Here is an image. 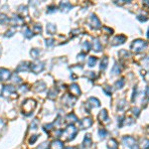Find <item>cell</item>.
<instances>
[{"label": "cell", "instance_id": "cell-1", "mask_svg": "<svg viewBox=\"0 0 149 149\" xmlns=\"http://www.w3.org/2000/svg\"><path fill=\"white\" fill-rule=\"evenodd\" d=\"M77 133H78V129L73 124H70L66 127V129L64 131H62V136L65 137L67 141H70V140H73L75 138Z\"/></svg>", "mask_w": 149, "mask_h": 149}, {"label": "cell", "instance_id": "cell-2", "mask_svg": "<svg viewBox=\"0 0 149 149\" xmlns=\"http://www.w3.org/2000/svg\"><path fill=\"white\" fill-rule=\"evenodd\" d=\"M147 45H148L147 41H144V40H141V39H137L132 42L130 48H131V50H132L133 52L139 53V52H142L143 50L147 47Z\"/></svg>", "mask_w": 149, "mask_h": 149}, {"label": "cell", "instance_id": "cell-3", "mask_svg": "<svg viewBox=\"0 0 149 149\" xmlns=\"http://www.w3.org/2000/svg\"><path fill=\"white\" fill-rule=\"evenodd\" d=\"M23 107H24V110L26 112V115H29L31 112H32L34 108L36 107V101L34 99H26L24 103H23Z\"/></svg>", "mask_w": 149, "mask_h": 149}, {"label": "cell", "instance_id": "cell-4", "mask_svg": "<svg viewBox=\"0 0 149 149\" xmlns=\"http://www.w3.org/2000/svg\"><path fill=\"white\" fill-rule=\"evenodd\" d=\"M88 22H89L90 26H91L92 29H96V30H97V29H99V28L101 27V25H100V22H99V20H98V18H97V16L95 15V14L91 15V17L89 18Z\"/></svg>", "mask_w": 149, "mask_h": 149}, {"label": "cell", "instance_id": "cell-5", "mask_svg": "<svg viewBox=\"0 0 149 149\" xmlns=\"http://www.w3.org/2000/svg\"><path fill=\"white\" fill-rule=\"evenodd\" d=\"M15 92H16V90H15V88H14L13 85H11V84H5V85L3 87V89H2L1 95H2V97H6L11 96L12 93H15Z\"/></svg>", "mask_w": 149, "mask_h": 149}, {"label": "cell", "instance_id": "cell-6", "mask_svg": "<svg viewBox=\"0 0 149 149\" xmlns=\"http://www.w3.org/2000/svg\"><path fill=\"white\" fill-rule=\"evenodd\" d=\"M125 41H126V37L124 35H119V36H116V37H114L113 39L111 40V46L121 45Z\"/></svg>", "mask_w": 149, "mask_h": 149}, {"label": "cell", "instance_id": "cell-7", "mask_svg": "<svg viewBox=\"0 0 149 149\" xmlns=\"http://www.w3.org/2000/svg\"><path fill=\"white\" fill-rule=\"evenodd\" d=\"M11 78V73L9 70L4 69V68H1L0 69V81H7Z\"/></svg>", "mask_w": 149, "mask_h": 149}, {"label": "cell", "instance_id": "cell-8", "mask_svg": "<svg viewBox=\"0 0 149 149\" xmlns=\"http://www.w3.org/2000/svg\"><path fill=\"white\" fill-rule=\"evenodd\" d=\"M122 143L125 145V146H127V147H132V146H134L136 143H135V139L133 138V137H131V136H124L122 138Z\"/></svg>", "mask_w": 149, "mask_h": 149}, {"label": "cell", "instance_id": "cell-9", "mask_svg": "<svg viewBox=\"0 0 149 149\" xmlns=\"http://www.w3.org/2000/svg\"><path fill=\"white\" fill-rule=\"evenodd\" d=\"M91 125H92V120H91V118H90V117H85L84 119H82L81 122H80V127H81L82 129L89 128V127H91Z\"/></svg>", "mask_w": 149, "mask_h": 149}, {"label": "cell", "instance_id": "cell-10", "mask_svg": "<svg viewBox=\"0 0 149 149\" xmlns=\"http://www.w3.org/2000/svg\"><path fill=\"white\" fill-rule=\"evenodd\" d=\"M45 66L43 63H37V64H31L30 65V70L32 72H34L35 74H38L40 72H42L44 70Z\"/></svg>", "mask_w": 149, "mask_h": 149}, {"label": "cell", "instance_id": "cell-11", "mask_svg": "<svg viewBox=\"0 0 149 149\" xmlns=\"http://www.w3.org/2000/svg\"><path fill=\"white\" fill-rule=\"evenodd\" d=\"M87 105L89 108H92V107H98L100 105V103L99 100L96 98V97H90L87 101Z\"/></svg>", "mask_w": 149, "mask_h": 149}, {"label": "cell", "instance_id": "cell-12", "mask_svg": "<svg viewBox=\"0 0 149 149\" xmlns=\"http://www.w3.org/2000/svg\"><path fill=\"white\" fill-rule=\"evenodd\" d=\"M9 22H10V24H11L12 26H20V25H22V24H23V22H24V21H23V19H22L21 17L14 15L13 17L9 20Z\"/></svg>", "mask_w": 149, "mask_h": 149}, {"label": "cell", "instance_id": "cell-13", "mask_svg": "<svg viewBox=\"0 0 149 149\" xmlns=\"http://www.w3.org/2000/svg\"><path fill=\"white\" fill-rule=\"evenodd\" d=\"M30 71V64L28 62H24V63H21L17 68H16V72H28Z\"/></svg>", "mask_w": 149, "mask_h": 149}, {"label": "cell", "instance_id": "cell-14", "mask_svg": "<svg viewBox=\"0 0 149 149\" xmlns=\"http://www.w3.org/2000/svg\"><path fill=\"white\" fill-rule=\"evenodd\" d=\"M50 149H64V142L61 140H54L51 142L50 145Z\"/></svg>", "mask_w": 149, "mask_h": 149}, {"label": "cell", "instance_id": "cell-15", "mask_svg": "<svg viewBox=\"0 0 149 149\" xmlns=\"http://www.w3.org/2000/svg\"><path fill=\"white\" fill-rule=\"evenodd\" d=\"M63 101L66 104H68V105H70V106H73L75 103H76V97H73L72 96L70 95H65L64 97H63Z\"/></svg>", "mask_w": 149, "mask_h": 149}, {"label": "cell", "instance_id": "cell-16", "mask_svg": "<svg viewBox=\"0 0 149 149\" xmlns=\"http://www.w3.org/2000/svg\"><path fill=\"white\" fill-rule=\"evenodd\" d=\"M70 91H71L72 95H74L75 97H79L81 96V90H80V87L77 84H72L70 85Z\"/></svg>", "mask_w": 149, "mask_h": 149}, {"label": "cell", "instance_id": "cell-17", "mask_svg": "<svg viewBox=\"0 0 149 149\" xmlns=\"http://www.w3.org/2000/svg\"><path fill=\"white\" fill-rule=\"evenodd\" d=\"M97 118H98V120H100V121H103V122H108V114H107V111L105 109H103L99 112Z\"/></svg>", "mask_w": 149, "mask_h": 149}, {"label": "cell", "instance_id": "cell-18", "mask_svg": "<svg viewBox=\"0 0 149 149\" xmlns=\"http://www.w3.org/2000/svg\"><path fill=\"white\" fill-rule=\"evenodd\" d=\"M72 4L70 3V2H68V1H62L61 3H60V8L62 9V11H65V12H67V11H69L70 9H72Z\"/></svg>", "mask_w": 149, "mask_h": 149}, {"label": "cell", "instance_id": "cell-19", "mask_svg": "<svg viewBox=\"0 0 149 149\" xmlns=\"http://www.w3.org/2000/svg\"><path fill=\"white\" fill-rule=\"evenodd\" d=\"M34 89H35V91H43L44 90L46 89V84L44 82H37L35 85H34Z\"/></svg>", "mask_w": 149, "mask_h": 149}, {"label": "cell", "instance_id": "cell-20", "mask_svg": "<svg viewBox=\"0 0 149 149\" xmlns=\"http://www.w3.org/2000/svg\"><path fill=\"white\" fill-rule=\"evenodd\" d=\"M66 120L72 124V123H75L78 121V117H77V115H76L75 113H69V114L66 116Z\"/></svg>", "mask_w": 149, "mask_h": 149}, {"label": "cell", "instance_id": "cell-21", "mask_svg": "<svg viewBox=\"0 0 149 149\" xmlns=\"http://www.w3.org/2000/svg\"><path fill=\"white\" fill-rule=\"evenodd\" d=\"M92 49L96 52H100L101 51V45H100L98 39H93V41H92Z\"/></svg>", "mask_w": 149, "mask_h": 149}, {"label": "cell", "instance_id": "cell-22", "mask_svg": "<svg viewBox=\"0 0 149 149\" xmlns=\"http://www.w3.org/2000/svg\"><path fill=\"white\" fill-rule=\"evenodd\" d=\"M91 134H85L84 138V141H83V146L84 147H89V146H91Z\"/></svg>", "mask_w": 149, "mask_h": 149}, {"label": "cell", "instance_id": "cell-23", "mask_svg": "<svg viewBox=\"0 0 149 149\" xmlns=\"http://www.w3.org/2000/svg\"><path fill=\"white\" fill-rule=\"evenodd\" d=\"M56 30H57L56 25H54V24H52V23H49V24L47 25V33H48V34L53 35V34L56 33Z\"/></svg>", "mask_w": 149, "mask_h": 149}, {"label": "cell", "instance_id": "cell-24", "mask_svg": "<svg viewBox=\"0 0 149 149\" xmlns=\"http://www.w3.org/2000/svg\"><path fill=\"white\" fill-rule=\"evenodd\" d=\"M107 147L108 149H118V144L115 139H110L109 141L107 142Z\"/></svg>", "mask_w": 149, "mask_h": 149}, {"label": "cell", "instance_id": "cell-25", "mask_svg": "<svg viewBox=\"0 0 149 149\" xmlns=\"http://www.w3.org/2000/svg\"><path fill=\"white\" fill-rule=\"evenodd\" d=\"M108 65V58L107 57H104V59L101 60V63H100V66H99V68H100V70L103 71V70H105L106 69V67Z\"/></svg>", "mask_w": 149, "mask_h": 149}, {"label": "cell", "instance_id": "cell-26", "mask_svg": "<svg viewBox=\"0 0 149 149\" xmlns=\"http://www.w3.org/2000/svg\"><path fill=\"white\" fill-rule=\"evenodd\" d=\"M97 57H90L89 58V60H88V64H89V66L90 67H93V66L97 64Z\"/></svg>", "mask_w": 149, "mask_h": 149}, {"label": "cell", "instance_id": "cell-27", "mask_svg": "<svg viewBox=\"0 0 149 149\" xmlns=\"http://www.w3.org/2000/svg\"><path fill=\"white\" fill-rule=\"evenodd\" d=\"M111 73L114 74V75H118L120 73V67H119L118 64H114V66L111 69Z\"/></svg>", "mask_w": 149, "mask_h": 149}, {"label": "cell", "instance_id": "cell-28", "mask_svg": "<svg viewBox=\"0 0 149 149\" xmlns=\"http://www.w3.org/2000/svg\"><path fill=\"white\" fill-rule=\"evenodd\" d=\"M24 36L26 37L27 39H31L33 37V33H32V30H30L29 28H26L24 30Z\"/></svg>", "mask_w": 149, "mask_h": 149}, {"label": "cell", "instance_id": "cell-29", "mask_svg": "<svg viewBox=\"0 0 149 149\" xmlns=\"http://www.w3.org/2000/svg\"><path fill=\"white\" fill-rule=\"evenodd\" d=\"M57 95H58V91H57V90H54V89L50 90L49 92H48V97H50V98H52V99L57 97Z\"/></svg>", "mask_w": 149, "mask_h": 149}, {"label": "cell", "instance_id": "cell-30", "mask_svg": "<svg viewBox=\"0 0 149 149\" xmlns=\"http://www.w3.org/2000/svg\"><path fill=\"white\" fill-rule=\"evenodd\" d=\"M30 54H31V56H32L33 59H37L40 55V51L38 49H32L31 52H30Z\"/></svg>", "mask_w": 149, "mask_h": 149}, {"label": "cell", "instance_id": "cell-31", "mask_svg": "<svg viewBox=\"0 0 149 149\" xmlns=\"http://www.w3.org/2000/svg\"><path fill=\"white\" fill-rule=\"evenodd\" d=\"M141 149H149V139L141 140Z\"/></svg>", "mask_w": 149, "mask_h": 149}, {"label": "cell", "instance_id": "cell-32", "mask_svg": "<svg viewBox=\"0 0 149 149\" xmlns=\"http://www.w3.org/2000/svg\"><path fill=\"white\" fill-rule=\"evenodd\" d=\"M124 83H125V81H124V79H120V80H118L116 83H115V87H116V89H121L123 85H124Z\"/></svg>", "mask_w": 149, "mask_h": 149}, {"label": "cell", "instance_id": "cell-33", "mask_svg": "<svg viewBox=\"0 0 149 149\" xmlns=\"http://www.w3.org/2000/svg\"><path fill=\"white\" fill-rule=\"evenodd\" d=\"M33 31L36 34H39V33L42 32V26L40 24H35L34 27H33Z\"/></svg>", "mask_w": 149, "mask_h": 149}, {"label": "cell", "instance_id": "cell-34", "mask_svg": "<svg viewBox=\"0 0 149 149\" xmlns=\"http://www.w3.org/2000/svg\"><path fill=\"white\" fill-rule=\"evenodd\" d=\"M83 49H84L85 52H89L90 49H91V44H90L88 41L84 42V44H83Z\"/></svg>", "mask_w": 149, "mask_h": 149}, {"label": "cell", "instance_id": "cell-35", "mask_svg": "<svg viewBox=\"0 0 149 149\" xmlns=\"http://www.w3.org/2000/svg\"><path fill=\"white\" fill-rule=\"evenodd\" d=\"M56 10H57V7L55 5H51L47 8V13H54Z\"/></svg>", "mask_w": 149, "mask_h": 149}, {"label": "cell", "instance_id": "cell-36", "mask_svg": "<svg viewBox=\"0 0 149 149\" xmlns=\"http://www.w3.org/2000/svg\"><path fill=\"white\" fill-rule=\"evenodd\" d=\"M38 128V119H34L31 123V129L36 130Z\"/></svg>", "mask_w": 149, "mask_h": 149}, {"label": "cell", "instance_id": "cell-37", "mask_svg": "<svg viewBox=\"0 0 149 149\" xmlns=\"http://www.w3.org/2000/svg\"><path fill=\"white\" fill-rule=\"evenodd\" d=\"M37 149H49V143L48 142H43L42 144H40L37 147Z\"/></svg>", "mask_w": 149, "mask_h": 149}, {"label": "cell", "instance_id": "cell-38", "mask_svg": "<svg viewBox=\"0 0 149 149\" xmlns=\"http://www.w3.org/2000/svg\"><path fill=\"white\" fill-rule=\"evenodd\" d=\"M98 134L100 137H105L106 134H107V131L104 129V128H100V129L98 130Z\"/></svg>", "mask_w": 149, "mask_h": 149}, {"label": "cell", "instance_id": "cell-39", "mask_svg": "<svg viewBox=\"0 0 149 149\" xmlns=\"http://www.w3.org/2000/svg\"><path fill=\"white\" fill-rule=\"evenodd\" d=\"M18 91H19L20 92H22V93H23V92H26V91H28V85H27V84H22L19 88Z\"/></svg>", "mask_w": 149, "mask_h": 149}, {"label": "cell", "instance_id": "cell-40", "mask_svg": "<svg viewBox=\"0 0 149 149\" xmlns=\"http://www.w3.org/2000/svg\"><path fill=\"white\" fill-rule=\"evenodd\" d=\"M7 21H9L5 15H0V24H4Z\"/></svg>", "mask_w": 149, "mask_h": 149}, {"label": "cell", "instance_id": "cell-41", "mask_svg": "<svg viewBox=\"0 0 149 149\" xmlns=\"http://www.w3.org/2000/svg\"><path fill=\"white\" fill-rule=\"evenodd\" d=\"M124 123L127 124V125H130V124H133V123H134V120H133L132 118H130V117H127V118H125Z\"/></svg>", "mask_w": 149, "mask_h": 149}, {"label": "cell", "instance_id": "cell-42", "mask_svg": "<svg viewBox=\"0 0 149 149\" xmlns=\"http://www.w3.org/2000/svg\"><path fill=\"white\" fill-rule=\"evenodd\" d=\"M18 12H19V13H21V12H22V13H23V16H24V14H25V15H28V10H27V7L26 6H24V10H22V8H21V6L19 7V9H18Z\"/></svg>", "mask_w": 149, "mask_h": 149}, {"label": "cell", "instance_id": "cell-43", "mask_svg": "<svg viewBox=\"0 0 149 149\" xmlns=\"http://www.w3.org/2000/svg\"><path fill=\"white\" fill-rule=\"evenodd\" d=\"M88 74H85V76L87 77H89V78H91V79H96V74L93 73V72H87Z\"/></svg>", "mask_w": 149, "mask_h": 149}, {"label": "cell", "instance_id": "cell-44", "mask_svg": "<svg viewBox=\"0 0 149 149\" xmlns=\"http://www.w3.org/2000/svg\"><path fill=\"white\" fill-rule=\"evenodd\" d=\"M54 45V39H47L46 40V46L47 47H51Z\"/></svg>", "mask_w": 149, "mask_h": 149}, {"label": "cell", "instance_id": "cell-45", "mask_svg": "<svg viewBox=\"0 0 149 149\" xmlns=\"http://www.w3.org/2000/svg\"><path fill=\"white\" fill-rule=\"evenodd\" d=\"M131 111H132V113H133V115H135L136 117L139 115V108H137V107H133V108L131 109Z\"/></svg>", "mask_w": 149, "mask_h": 149}, {"label": "cell", "instance_id": "cell-46", "mask_svg": "<svg viewBox=\"0 0 149 149\" xmlns=\"http://www.w3.org/2000/svg\"><path fill=\"white\" fill-rule=\"evenodd\" d=\"M104 91L106 93V95H107V96H110V95H111V91H111V88L107 85L105 89H104Z\"/></svg>", "mask_w": 149, "mask_h": 149}, {"label": "cell", "instance_id": "cell-47", "mask_svg": "<svg viewBox=\"0 0 149 149\" xmlns=\"http://www.w3.org/2000/svg\"><path fill=\"white\" fill-rule=\"evenodd\" d=\"M11 78H12V80H14L13 82H15V83H21V79L18 78L16 76V74H14L13 76H11Z\"/></svg>", "mask_w": 149, "mask_h": 149}, {"label": "cell", "instance_id": "cell-48", "mask_svg": "<svg viewBox=\"0 0 149 149\" xmlns=\"http://www.w3.org/2000/svg\"><path fill=\"white\" fill-rule=\"evenodd\" d=\"M38 139V135H33L31 138H30V140H29V142L31 143V144H33V143L36 142V140Z\"/></svg>", "mask_w": 149, "mask_h": 149}, {"label": "cell", "instance_id": "cell-49", "mask_svg": "<svg viewBox=\"0 0 149 149\" xmlns=\"http://www.w3.org/2000/svg\"><path fill=\"white\" fill-rule=\"evenodd\" d=\"M124 104H125V100L122 99V100H120L119 101V104H118V109H122L123 107H124Z\"/></svg>", "mask_w": 149, "mask_h": 149}, {"label": "cell", "instance_id": "cell-50", "mask_svg": "<svg viewBox=\"0 0 149 149\" xmlns=\"http://www.w3.org/2000/svg\"><path fill=\"white\" fill-rule=\"evenodd\" d=\"M137 19L139 20V21H141V22H145V21L147 20V18H146L145 16H142V15H138V16H137Z\"/></svg>", "mask_w": 149, "mask_h": 149}, {"label": "cell", "instance_id": "cell-51", "mask_svg": "<svg viewBox=\"0 0 149 149\" xmlns=\"http://www.w3.org/2000/svg\"><path fill=\"white\" fill-rule=\"evenodd\" d=\"M13 35H14L13 30H9V31H7L6 34H5V37H11V36H13Z\"/></svg>", "mask_w": 149, "mask_h": 149}, {"label": "cell", "instance_id": "cell-52", "mask_svg": "<svg viewBox=\"0 0 149 149\" xmlns=\"http://www.w3.org/2000/svg\"><path fill=\"white\" fill-rule=\"evenodd\" d=\"M136 91H137V89H136V87L134 88V90H133V93H132V97H131V99H132V101L134 100V97L136 96Z\"/></svg>", "mask_w": 149, "mask_h": 149}, {"label": "cell", "instance_id": "cell-53", "mask_svg": "<svg viewBox=\"0 0 149 149\" xmlns=\"http://www.w3.org/2000/svg\"><path fill=\"white\" fill-rule=\"evenodd\" d=\"M84 56H85V54H80L78 59H79V60H81V61H83V60L84 59Z\"/></svg>", "mask_w": 149, "mask_h": 149}, {"label": "cell", "instance_id": "cell-54", "mask_svg": "<svg viewBox=\"0 0 149 149\" xmlns=\"http://www.w3.org/2000/svg\"><path fill=\"white\" fill-rule=\"evenodd\" d=\"M145 95H146V97L149 98V87H147L146 90H145Z\"/></svg>", "mask_w": 149, "mask_h": 149}, {"label": "cell", "instance_id": "cell-55", "mask_svg": "<svg viewBox=\"0 0 149 149\" xmlns=\"http://www.w3.org/2000/svg\"><path fill=\"white\" fill-rule=\"evenodd\" d=\"M131 149H139V147H138V145H134V146H132V147H131Z\"/></svg>", "mask_w": 149, "mask_h": 149}, {"label": "cell", "instance_id": "cell-56", "mask_svg": "<svg viewBox=\"0 0 149 149\" xmlns=\"http://www.w3.org/2000/svg\"><path fill=\"white\" fill-rule=\"evenodd\" d=\"M143 5H147V6H149V2L148 1H144V2H143Z\"/></svg>", "mask_w": 149, "mask_h": 149}, {"label": "cell", "instance_id": "cell-57", "mask_svg": "<svg viewBox=\"0 0 149 149\" xmlns=\"http://www.w3.org/2000/svg\"><path fill=\"white\" fill-rule=\"evenodd\" d=\"M147 38H149V28H148V32H147Z\"/></svg>", "mask_w": 149, "mask_h": 149}, {"label": "cell", "instance_id": "cell-58", "mask_svg": "<svg viewBox=\"0 0 149 149\" xmlns=\"http://www.w3.org/2000/svg\"><path fill=\"white\" fill-rule=\"evenodd\" d=\"M64 149H73L72 147H66V148H64Z\"/></svg>", "mask_w": 149, "mask_h": 149}, {"label": "cell", "instance_id": "cell-59", "mask_svg": "<svg viewBox=\"0 0 149 149\" xmlns=\"http://www.w3.org/2000/svg\"><path fill=\"white\" fill-rule=\"evenodd\" d=\"M0 54H1V46H0Z\"/></svg>", "mask_w": 149, "mask_h": 149}]
</instances>
